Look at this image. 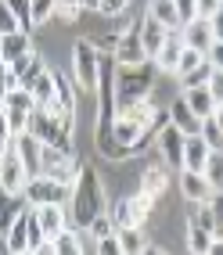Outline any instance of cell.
Wrapping results in <instances>:
<instances>
[{
	"instance_id": "6da1fadb",
	"label": "cell",
	"mask_w": 223,
	"mask_h": 255,
	"mask_svg": "<svg viewBox=\"0 0 223 255\" xmlns=\"http://www.w3.org/2000/svg\"><path fill=\"white\" fill-rule=\"evenodd\" d=\"M68 205H72V216H76V223L83 230H87L101 212H108V198H105V187H101V176H97L94 165H79Z\"/></svg>"
},
{
	"instance_id": "7a4b0ae2",
	"label": "cell",
	"mask_w": 223,
	"mask_h": 255,
	"mask_svg": "<svg viewBox=\"0 0 223 255\" xmlns=\"http://www.w3.org/2000/svg\"><path fill=\"white\" fill-rule=\"evenodd\" d=\"M155 87V61H141V65H119L115 72V112H123L137 101H144Z\"/></svg>"
},
{
	"instance_id": "3957f363",
	"label": "cell",
	"mask_w": 223,
	"mask_h": 255,
	"mask_svg": "<svg viewBox=\"0 0 223 255\" xmlns=\"http://www.w3.org/2000/svg\"><path fill=\"white\" fill-rule=\"evenodd\" d=\"M29 133H32L40 144L58 147V151H65V155H72V129H65L61 119H58L54 112L36 108V112L29 115Z\"/></svg>"
},
{
	"instance_id": "277c9868",
	"label": "cell",
	"mask_w": 223,
	"mask_h": 255,
	"mask_svg": "<svg viewBox=\"0 0 223 255\" xmlns=\"http://www.w3.org/2000/svg\"><path fill=\"white\" fill-rule=\"evenodd\" d=\"M72 76H76V87L79 90H97V79H101V54L90 40H76L72 47Z\"/></svg>"
},
{
	"instance_id": "5b68a950",
	"label": "cell",
	"mask_w": 223,
	"mask_h": 255,
	"mask_svg": "<svg viewBox=\"0 0 223 255\" xmlns=\"http://www.w3.org/2000/svg\"><path fill=\"white\" fill-rule=\"evenodd\" d=\"M25 201H32V205H68V198H72V187H65L58 180L50 176H29L25 180V191H22Z\"/></svg>"
},
{
	"instance_id": "8992f818",
	"label": "cell",
	"mask_w": 223,
	"mask_h": 255,
	"mask_svg": "<svg viewBox=\"0 0 223 255\" xmlns=\"http://www.w3.org/2000/svg\"><path fill=\"white\" fill-rule=\"evenodd\" d=\"M112 50H115V61L119 65H141V61H148L144 43H141V22H133L126 32H119Z\"/></svg>"
},
{
	"instance_id": "52a82bcc",
	"label": "cell",
	"mask_w": 223,
	"mask_h": 255,
	"mask_svg": "<svg viewBox=\"0 0 223 255\" xmlns=\"http://www.w3.org/2000/svg\"><path fill=\"white\" fill-rule=\"evenodd\" d=\"M25 180H29L25 162L18 158V151H14V144H11V151L0 158V187L11 191V194H22V191H25Z\"/></svg>"
},
{
	"instance_id": "ba28073f",
	"label": "cell",
	"mask_w": 223,
	"mask_h": 255,
	"mask_svg": "<svg viewBox=\"0 0 223 255\" xmlns=\"http://www.w3.org/2000/svg\"><path fill=\"white\" fill-rule=\"evenodd\" d=\"M184 140H187V133L177 123H166L159 129V151L166 155V162L173 169H184Z\"/></svg>"
},
{
	"instance_id": "9c48e42d",
	"label": "cell",
	"mask_w": 223,
	"mask_h": 255,
	"mask_svg": "<svg viewBox=\"0 0 223 255\" xmlns=\"http://www.w3.org/2000/svg\"><path fill=\"white\" fill-rule=\"evenodd\" d=\"M14 151H18V158L25 162V173H29V176H40V173H43V144L32 137L29 129L14 137Z\"/></svg>"
},
{
	"instance_id": "30bf717a",
	"label": "cell",
	"mask_w": 223,
	"mask_h": 255,
	"mask_svg": "<svg viewBox=\"0 0 223 255\" xmlns=\"http://www.w3.org/2000/svg\"><path fill=\"white\" fill-rule=\"evenodd\" d=\"M11 72H14V83H18V87L32 90V83L47 72V65H43V58L36 54V50H29L25 58H14V61H11Z\"/></svg>"
},
{
	"instance_id": "8fae6325",
	"label": "cell",
	"mask_w": 223,
	"mask_h": 255,
	"mask_svg": "<svg viewBox=\"0 0 223 255\" xmlns=\"http://www.w3.org/2000/svg\"><path fill=\"white\" fill-rule=\"evenodd\" d=\"M180 40H184V47L202 50V54H209V47L216 43V40H213V29H209V22H205V18H195V22L180 25Z\"/></svg>"
},
{
	"instance_id": "7c38bea8",
	"label": "cell",
	"mask_w": 223,
	"mask_h": 255,
	"mask_svg": "<svg viewBox=\"0 0 223 255\" xmlns=\"http://www.w3.org/2000/svg\"><path fill=\"white\" fill-rule=\"evenodd\" d=\"M180 194L191 201V205H198V201H209L213 187H209V180H205V173H195V169H180Z\"/></svg>"
},
{
	"instance_id": "4fadbf2b",
	"label": "cell",
	"mask_w": 223,
	"mask_h": 255,
	"mask_svg": "<svg viewBox=\"0 0 223 255\" xmlns=\"http://www.w3.org/2000/svg\"><path fill=\"white\" fill-rule=\"evenodd\" d=\"M166 36H169V29H166L162 22H155L151 14H144V18H141V43H144V54H148L151 61H155V54L162 50Z\"/></svg>"
},
{
	"instance_id": "5bb4252c",
	"label": "cell",
	"mask_w": 223,
	"mask_h": 255,
	"mask_svg": "<svg viewBox=\"0 0 223 255\" xmlns=\"http://www.w3.org/2000/svg\"><path fill=\"white\" fill-rule=\"evenodd\" d=\"M213 147L202 140V133H191L184 140V169H195V173H205V162H209Z\"/></svg>"
},
{
	"instance_id": "9a60e30c",
	"label": "cell",
	"mask_w": 223,
	"mask_h": 255,
	"mask_svg": "<svg viewBox=\"0 0 223 255\" xmlns=\"http://www.w3.org/2000/svg\"><path fill=\"white\" fill-rule=\"evenodd\" d=\"M32 50V40H29V32L25 29H18V32H4L0 36V61H14V58H25Z\"/></svg>"
},
{
	"instance_id": "2e32d148",
	"label": "cell",
	"mask_w": 223,
	"mask_h": 255,
	"mask_svg": "<svg viewBox=\"0 0 223 255\" xmlns=\"http://www.w3.org/2000/svg\"><path fill=\"white\" fill-rule=\"evenodd\" d=\"M4 248L11 252V255H25L29 252V209L11 223V230L4 234Z\"/></svg>"
},
{
	"instance_id": "e0dca14e",
	"label": "cell",
	"mask_w": 223,
	"mask_h": 255,
	"mask_svg": "<svg viewBox=\"0 0 223 255\" xmlns=\"http://www.w3.org/2000/svg\"><path fill=\"white\" fill-rule=\"evenodd\" d=\"M180 54H184V40H180V29H177V32H169V36H166L162 50L155 54V69H162V72H177Z\"/></svg>"
},
{
	"instance_id": "ac0fdd59",
	"label": "cell",
	"mask_w": 223,
	"mask_h": 255,
	"mask_svg": "<svg viewBox=\"0 0 223 255\" xmlns=\"http://www.w3.org/2000/svg\"><path fill=\"white\" fill-rule=\"evenodd\" d=\"M184 101H187V108H191L198 119H209V115L216 112V97L209 94L205 83H202V87H187V90H184Z\"/></svg>"
},
{
	"instance_id": "d6986e66",
	"label": "cell",
	"mask_w": 223,
	"mask_h": 255,
	"mask_svg": "<svg viewBox=\"0 0 223 255\" xmlns=\"http://www.w3.org/2000/svg\"><path fill=\"white\" fill-rule=\"evenodd\" d=\"M169 123H177V126L187 133V137H191V133H202V119H198L191 108H187L184 97H177L173 105H169Z\"/></svg>"
},
{
	"instance_id": "ffe728a7",
	"label": "cell",
	"mask_w": 223,
	"mask_h": 255,
	"mask_svg": "<svg viewBox=\"0 0 223 255\" xmlns=\"http://www.w3.org/2000/svg\"><path fill=\"white\" fill-rule=\"evenodd\" d=\"M22 212H25V209H22V194H11V191L0 187V234H7L11 223H14Z\"/></svg>"
},
{
	"instance_id": "44dd1931",
	"label": "cell",
	"mask_w": 223,
	"mask_h": 255,
	"mask_svg": "<svg viewBox=\"0 0 223 255\" xmlns=\"http://www.w3.org/2000/svg\"><path fill=\"white\" fill-rule=\"evenodd\" d=\"M141 123L137 119H130V115H115V126H112V137H115V144H123V147H130L133 151V144H137V137H141Z\"/></svg>"
},
{
	"instance_id": "7402d4cb",
	"label": "cell",
	"mask_w": 223,
	"mask_h": 255,
	"mask_svg": "<svg viewBox=\"0 0 223 255\" xmlns=\"http://www.w3.org/2000/svg\"><path fill=\"white\" fill-rule=\"evenodd\" d=\"M36 219L47 237H58L65 230V209L61 205H36Z\"/></svg>"
},
{
	"instance_id": "603a6c76",
	"label": "cell",
	"mask_w": 223,
	"mask_h": 255,
	"mask_svg": "<svg viewBox=\"0 0 223 255\" xmlns=\"http://www.w3.org/2000/svg\"><path fill=\"white\" fill-rule=\"evenodd\" d=\"M148 14H151L155 22H162L169 32L180 29V14H177V4H173V0H151V4H148Z\"/></svg>"
},
{
	"instance_id": "cb8c5ba5",
	"label": "cell",
	"mask_w": 223,
	"mask_h": 255,
	"mask_svg": "<svg viewBox=\"0 0 223 255\" xmlns=\"http://www.w3.org/2000/svg\"><path fill=\"white\" fill-rule=\"evenodd\" d=\"M115 237H119V252H123V255L144 252V234H141V227H115Z\"/></svg>"
},
{
	"instance_id": "d4e9b609",
	"label": "cell",
	"mask_w": 223,
	"mask_h": 255,
	"mask_svg": "<svg viewBox=\"0 0 223 255\" xmlns=\"http://www.w3.org/2000/svg\"><path fill=\"white\" fill-rule=\"evenodd\" d=\"M213 230H205L198 223H187V248H191L195 255H209V245H213Z\"/></svg>"
},
{
	"instance_id": "484cf974",
	"label": "cell",
	"mask_w": 223,
	"mask_h": 255,
	"mask_svg": "<svg viewBox=\"0 0 223 255\" xmlns=\"http://www.w3.org/2000/svg\"><path fill=\"white\" fill-rule=\"evenodd\" d=\"M54 69H47L36 83H32V97H36V108H47L50 101H54Z\"/></svg>"
},
{
	"instance_id": "4316f807",
	"label": "cell",
	"mask_w": 223,
	"mask_h": 255,
	"mask_svg": "<svg viewBox=\"0 0 223 255\" xmlns=\"http://www.w3.org/2000/svg\"><path fill=\"white\" fill-rule=\"evenodd\" d=\"M108 212H112V223H115V227H141V216H137V209H133L130 198L119 201V205L108 209Z\"/></svg>"
},
{
	"instance_id": "83f0119b",
	"label": "cell",
	"mask_w": 223,
	"mask_h": 255,
	"mask_svg": "<svg viewBox=\"0 0 223 255\" xmlns=\"http://www.w3.org/2000/svg\"><path fill=\"white\" fill-rule=\"evenodd\" d=\"M29 115H32V112H25V108H7V105H4V123H7V129H11V137H18V133L29 129Z\"/></svg>"
},
{
	"instance_id": "f1b7e54d",
	"label": "cell",
	"mask_w": 223,
	"mask_h": 255,
	"mask_svg": "<svg viewBox=\"0 0 223 255\" xmlns=\"http://www.w3.org/2000/svg\"><path fill=\"white\" fill-rule=\"evenodd\" d=\"M205 180H209L213 191H223V151H213L209 162H205Z\"/></svg>"
},
{
	"instance_id": "f546056e",
	"label": "cell",
	"mask_w": 223,
	"mask_h": 255,
	"mask_svg": "<svg viewBox=\"0 0 223 255\" xmlns=\"http://www.w3.org/2000/svg\"><path fill=\"white\" fill-rule=\"evenodd\" d=\"M166 187H169V176L162 173V169H148L144 180H141V191H148L151 198H159V194L166 191Z\"/></svg>"
},
{
	"instance_id": "4dcf8cb0",
	"label": "cell",
	"mask_w": 223,
	"mask_h": 255,
	"mask_svg": "<svg viewBox=\"0 0 223 255\" xmlns=\"http://www.w3.org/2000/svg\"><path fill=\"white\" fill-rule=\"evenodd\" d=\"M209 76H213V61L205 58V61L198 65V69H191L187 76H177V79H180V87L187 90V87H202V83H209Z\"/></svg>"
},
{
	"instance_id": "1f68e13d",
	"label": "cell",
	"mask_w": 223,
	"mask_h": 255,
	"mask_svg": "<svg viewBox=\"0 0 223 255\" xmlns=\"http://www.w3.org/2000/svg\"><path fill=\"white\" fill-rule=\"evenodd\" d=\"M4 105H7V108H25V112H36V97H32V90H25V87H14V90L4 97Z\"/></svg>"
},
{
	"instance_id": "d6a6232c",
	"label": "cell",
	"mask_w": 223,
	"mask_h": 255,
	"mask_svg": "<svg viewBox=\"0 0 223 255\" xmlns=\"http://www.w3.org/2000/svg\"><path fill=\"white\" fill-rule=\"evenodd\" d=\"M202 140L209 144L213 151H223V129L213 123V115H209V119H202Z\"/></svg>"
},
{
	"instance_id": "836d02e7",
	"label": "cell",
	"mask_w": 223,
	"mask_h": 255,
	"mask_svg": "<svg viewBox=\"0 0 223 255\" xmlns=\"http://www.w3.org/2000/svg\"><path fill=\"white\" fill-rule=\"evenodd\" d=\"M58 11V0H32V25H43L54 18Z\"/></svg>"
},
{
	"instance_id": "e575fe53",
	"label": "cell",
	"mask_w": 223,
	"mask_h": 255,
	"mask_svg": "<svg viewBox=\"0 0 223 255\" xmlns=\"http://www.w3.org/2000/svg\"><path fill=\"white\" fill-rule=\"evenodd\" d=\"M202 61H205V54H202V50H191V47H184V54H180V61H177V72H173V76H187L191 69H198Z\"/></svg>"
},
{
	"instance_id": "d590c367",
	"label": "cell",
	"mask_w": 223,
	"mask_h": 255,
	"mask_svg": "<svg viewBox=\"0 0 223 255\" xmlns=\"http://www.w3.org/2000/svg\"><path fill=\"white\" fill-rule=\"evenodd\" d=\"M7 7L14 11V18H18V25L29 32V25H32V0H7Z\"/></svg>"
},
{
	"instance_id": "8d00e7d4",
	"label": "cell",
	"mask_w": 223,
	"mask_h": 255,
	"mask_svg": "<svg viewBox=\"0 0 223 255\" xmlns=\"http://www.w3.org/2000/svg\"><path fill=\"white\" fill-rule=\"evenodd\" d=\"M191 223L205 227V230H213L216 234V223H213V209H209V201H198V209L191 212Z\"/></svg>"
},
{
	"instance_id": "74e56055",
	"label": "cell",
	"mask_w": 223,
	"mask_h": 255,
	"mask_svg": "<svg viewBox=\"0 0 223 255\" xmlns=\"http://www.w3.org/2000/svg\"><path fill=\"white\" fill-rule=\"evenodd\" d=\"M22 25H18V18H14V11L7 7V0H0V36L4 32H18Z\"/></svg>"
},
{
	"instance_id": "f35d334b",
	"label": "cell",
	"mask_w": 223,
	"mask_h": 255,
	"mask_svg": "<svg viewBox=\"0 0 223 255\" xmlns=\"http://www.w3.org/2000/svg\"><path fill=\"white\" fill-rule=\"evenodd\" d=\"M112 227H115V223H112V212H101V216L94 219V223H90L87 230H90V237L97 241V237H105V234H112Z\"/></svg>"
},
{
	"instance_id": "ab89813d",
	"label": "cell",
	"mask_w": 223,
	"mask_h": 255,
	"mask_svg": "<svg viewBox=\"0 0 223 255\" xmlns=\"http://www.w3.org/2000/svg\"><path fill=\"white\" fill-rule=\"evenodd\" d=\"M173 4H177V14H180V25L198 18V0H173Z\"/></svg>"
},
{
	"instance_id": "60d3db41",
	"label": "cell",
	"mask_w": 223,
	"mask_h": 255,
	"mask_svg": "<svg viewBox=\"0 0 223 255\" xmlns=\"http://www.w3.org/2000/svg\"><path fill=\"white\" fill-rule=\"evenodd\" d=\"M130 201H133V209H137V216H141V223H144V219L151 216V205H155V198H151L148 191H141V194H133Z\"/></svg>"
},
{
	"instance_id": "b9f144b4",
	"label": "cell",
	"mask_w": 223,
	"mask_h": 255,
	"mask_svg": "<svg viewBox=\"0 0 223 255\" xmlns=\"http://www.w3.org/2000/svg\"><path fill=\"white\" fill-rule=\"evenodd\" d=\"M209 209H213L216 234H223V191H213V194H209Z\"/></svg>"
},
{
	"instance_id": "7bdbcfd3",
	"label": "cell",
	"mask_w": 223,
	"mask_h": 255,
	"mask_svg": "<svg viewBox=\"0 0 223 255\" xmlns=\"http://www.w3.org/2000/svg\"><path fill=\"white\" fill-rule=\"evenodd\" d=\"M14 87H18V83H14V72H11V65L7 61H0V101H4Z\"/></svg>"
},
{
	"instance_id": "ee69618b",
	"label": "cell",
	"mask_w": 223,
	"mask_h": 255,
	"mask_svg": "<svg viewBox=\"0 0 223 255\" xmlns=\"http://www.w3.org/2000/svg\"><path fill=\"white\" fill-rule=\"evenodd\" d=\"M94 248H97L101 255H123V252H119V237H115V234L97 237V241H94Z\"/></svg>"
},
{
	"instance_id": "f6af8a7d",
	"label": "cell",
	"mask_w": 223,
	"mask_h": 255,
	"mask_svg": "<svg viewBox=\"0 0 223 255\" xmlns=\"http://www.w3.org/2000/svg\"><path fill=\"white\" fill-rule=\"evenodd\" d=\"M205 87H209V94L216 97V105H223V72H220V69H213V76H209Z\"/></svg>"
},
{
	"instance_id": "bcb514c9",
	"label": "cell",
	"mask_w": 223,
	"mask_h": 255,
	"mask_svg": "<svg viewBox=\"0 0 223 255\" xmlns=\"http://www.w3.org/2000/svg\"><path fill=\"white\" fill-rule=\"evenodd\" d=\"M220 7H223V0H198V18H205V22H209Z\"/></svg>"
},
{
	"instance_id": "7dc6e473",
	"label": "cell",
	"mask_w": 223,
	"mask_h": 255,
	"mask_svg": "<svg viewBox=\"0 0 223 255\" xmlns=\"http://www.w3.org/2000/svg\"><path fill=\"white\" fill-rule=\"evenodd\" d=\"M101 14H123L126 11V0H101Z\"/></svg>"
},
{
	"instance_id": "c3c4849f",
	"label": "cell",
	"mask_w": 223,
	"mask_h": 255,
	"mask_svg": "<svg viewBox=\"0 0 223 255\" xmlns=\"http://www.w3.org/2000/svg\"><path fill=\"white\" fill-rule=\"evenodd\" d=\"M209 29H213V40H216V43H223V7L209 18Z\"/></svg>"
},
{
	"instance_id": "681fc988",
	"label": "cell",
	"mask_w": 223,
	"mask_h": 255,
	"mask_svg": "<svg viewBox=\"0 0 223 255\" xmlns=\"http://www.w3.org/2000/svg\"><path fill=\"white\" fill-rule=\"evenodd\" d=\"M79 11H83L79 4H58V11H54V14H61L65 22H76V18H79Z\"/></svg>"
},
{
	"instance_id": "f907efd6",
	"label": "cell",
	"mask_w": 223,
	"mask_h": 255,
	"mask_svg": "<svg viewBox=\"0 0 223 255\" xmlns=\"http://www.w3.org/2000/svg\"><path fill=\"white\" fill-rule=\"evenodd\" d=\"M11 144H14V137H11V129H7V123H0V158L11 151Z\"/></svg>"
},
{
	"instance_id": "816d5d0a",
	"label": "cell",
	"mask_w": 223,
	"mask_h": 255,
	"mask_svg": "<svg viewBox=\"0 0 223 255\" xmlns=\"http://www.w3.org/2000/svg\"><path fill=\"white\" fill-rule=\"evenodd\" d=\"M205 58L213 61V69H220V72H223V43H213V47H209V54H205Z\"/></svg>"
},
{
	"instance_id": "f5cc1de1",
	"label": "cell",
	"mask_w": 223,
	"mask_h": 255,
	"mask_svg": "<svg viewBox=\"0 0 223 255\" xmlns=\"http://www.w3.org/2000/svg\"><path fill=\"white\" fill-rule=\"evenodd\" d=\"M209 255H223V234L213 237V245H209Z\"/></svg>"
},
{
	"instance_id": "db71d44e",
	"label": "cell",
	"mask_w": 223,
	"mask_h": 255,
	"mask_svg": "<svg viewBox=\"0 0 223 255\" xmlns=\"http://www.w3.org/2000/svg\"><path fill=\"white\" fill-rule=\"evenodd\" d=\"M79 7H83V11H97L101 0H79Z\"/></svg>"
},
{
	"instance_id": "11a10c76",
	"label": "cell",
	"mask_w": 223,
	"mask_h": 255,
	"mask_svg": "<svg viewBox=\"0 0 223 255\" xmlns=\"http://www.w3.org/2000/svg\"><path fill=\"white\" fill-rule=\"evenodd\" d=\"M213 123L223 129V105H216V112H213Z\"/></svg>"
},
{
	"instance_id": "9f6ffc18",
	"label": "cell",
	"mask_w": 223,
	"mask_h": 255,
	"mask_svg": "<svg viewBox=\"0 0 223 255\" xmlns=\"http://www.w3.org/2000/svg\"><path fill=\"white\" fill-rule=\"evenodd\" d=\"M58 4H79V0H58Z\"/></svg>"
}]
</instances>
